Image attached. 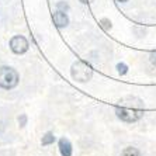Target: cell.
<instances>
[{"label": "cell", "mask_w": 156, "mask_h": 156, "mask_svg": "<svg viewBox=\"0 0 156 156\" xmlns=\"http://www.w3.org/2000/svg\"><path fill=\"white\" fill-rule=\"evenodd\" d=\"M10 48L14 54H24L28 49V41L23 35H16L10 40Z\"/></svg>", "instance_id": "cell-4"}, {"label": "cell", "mask_w": 156, "mask_h": 156, "mask_svg": "<svg viewBox=\"0 0 156 156\" xmlns=\"http://www.w3.org/2000/svg\"><path fill=\"white\" fill-rule=\"evenodd\" d=\"M117 69H118L120 75H125V73L128 72V66L125 65V63H118V65H117Z\"/></svg>", "instance_id": "cell-9"}, {"label": "cell", "mask_w": 156, "mask_h": 156, "mask_svg": "<svg viewBox=\"0 0 156 156\" xmlns=\"http://www.w3.org/2000/svg\"><path fill=\"white\" fill-rule=\"evenodd\" d=\"M18 122H20V125H21V127H24V125H26V122H27V117L23 114V115L18 118Z\"/></svg>", "instance_id": "cell-11"}, {"label": "cell", "mask_w": 156, "mask_h": 156, "mask_svg": "<svg viewBox=\"0 0 156 156\" xmlns=\"http://www.w3.org/2000/svg\"><path fill=\"white\" fill-rule=\"evenodd\" d=\"M54 141H55V136H54V134L52 132H47L45 134V136H42V145L45 146V145H51V144H54Z\"/></svg>", "instance_id": "cell-8"}, {"label": "cell", "mask_w": 156, "mask_h": 156, "mask_svg": "<svg viewBox=\"0 0 156 156\" xmlns=\"http://www.w3.org/2000/svg\"><path fill=\"white\" fill-rule=\"evenodd\" d=\"M121 156H142L136 148H132V146H128L121 152Z\"/></svg>", "instance_id": "cell-7"}, {"label": "cell", "mask_w": 156, "mask_h": 156, "mask_svg": "<svg viewBox=\"0 0 156 156\" xmlns=\"http://www.w3.org/2000/svg\"><path fill=\"white\" fill-rule=\"evenodd\" d=\"M52 18H54L55 26L58 27V28H63V27H66L69 24V18H68V16H66L63 11H56V13H54Z\"/></svg>", "instance_id": "cell-5"}, {"label": "cell", "mask_w": 156, "mask_h": 156, "mask_svg": "<svg viewBox=\"0 0 156 156\" xmlns=\"http://www.w3.org/2000/svg\"><path fill=\"white\" fill-rule=\"evenodd\" d=\"M151 62H152V65L156 66V51L151 54Z\"/></svg>", "instance_id": "cell-12"}, {"label": "cell", "mask_w": 156, "mask_h": 156, "mask_svg": "<svg viewBox=\"0 0 156 156\" xmlns=\"http://www.w3.org/2000/svg\"><path fill=\"white\" fill-rule=\"evenodd\" d=\"M101 27L105 30V31H108V30L111 28V23H110L107 18H103L101 20Z\"/></svg>", "instance_id": "cell-10"}, {"label": "cell", "mask_w": 156, "mask_h": 156, "mask_svg": "<svg viewBox=\"0 0 156 156\" xmlns=\"http://www.w3.org/2000/svg\"><path fill=\"white\" fill-rule=\"evenodd\" d=\"M118 2H127V0H118Z\"/></svg>", "instance_id": "cell-14"}, {"label": "cell", "mask_w": 156, "mask_h": 156, "mask_svg": "<svg viewBox=\"0 0 156 156\" xmlns=\"http://www.w3.org/2000/svg\"><path fill=\"white\" fill-rule=\"evenodd\" d=\"M59 152L62 156H72V144L69 142V139H59Z\"/></svg>", "instance_id": "cell-6"}, {"label": "cell", "mask_w": 156, "mask_h": 156, "mask_svg": "<svg viewBox=\"0 0 156 156\" xmlns=\"http://www.w3.org/2000/svg\"><path fill=\"white\" fill-rule=\"evenodd\" d=\"M115 114L120 120L125 122H135L144 115V103L138 97H125L118 101Z\"/></svg>", "instance_id": "cell-1"}, {"label": "cell", "mask_w": 156, "mask_h": 156, "mask_svg": "<svg viewBox=\"0 0 156 156\" xmlns=\"http://www.w3.org/2000/svg\"><path fill=\"white\" fill-rule=\"evenodd\" d=\"M18 83V73L13 68L2 66L0 68V87L3 89H13Z\"/></svg>", "instance_id": "cell-3"}, {"label": "cell", "mask_w": 156, "mask_h": 156, "mask_svg": "<svg viewBox=\"0 0 156 156\" xmlns=\"http://www.w3.org/2000/svg\"><path fill=\"white\" fill-rule=\"evenodd\" d=\"M80 2H82V3H87V0H80Z\"/></svg>", "instance_id": "cell-13"}, {"label": "cell", "mask_w": 156, "mask_h": 156, "mask_svg": "<svg viewBox=\"0 0 156 156\" xmlns=\"http://www.w3.org/2000/svg\"><path fill=\"white\" fill-rule=\"evenodd\" d=\"M70 75H72V77L76 80V82L84 83V82L91 79V76H93V69H91L90 65H87L84 62L79 61V62H75L72 65Z\"/></svg>", "instance_id": "cell-2"}]
</instances>
